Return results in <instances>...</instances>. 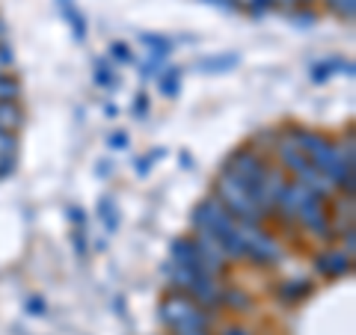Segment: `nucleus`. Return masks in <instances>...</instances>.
Listing matches in <instances>:
<instances>
[{"label":"nucleus","mask_w":356,"mask_h":335,"mask_svg":"<svg viewBox=\"0 0 356 335\" xmlns=\"http://www.w3.org/2000/svg\"><path fill=\"white\" fill-rule=\"evenodd\" d=\"M199 309H202V306H196L193 300L187 297V294H181V291H170V294L161 300V306H158L161 320H163L170 329L175 327V323H181V320H187V318H193Z\"/></svg>","instance_id":"4"},{"label":"nucleus","mask_w":356,"mask_h":335,"mask_svg":"<svg viewBox=\"0 0 356 335\" xmlns=\"http://www.w3.org/2000/svg\"><path fill=\"white\" fill-rule=\"evenodd\" d=\"M18 98H21V83L13 74L0 72V101H18Z\"/></svg>","instance_id":"17"},{"label":"nucleus","mask_w":356,"mask_h":335,"mask_svg":"<svg viewBox=\"0 0 356 335\" xmlns=\"http://www.w3.org/2000/svg\"><path fill=\"white\" fill-rule=\"evenodd\" d=\"M220 306H226L229 311H250L252 309V300H250V294H243L241 288H222L220 291Z\"/></svg>","instance_id":"11"},{"label":"nucleus","mask_w":356,"mask_h":335,"mask_svg":"<svg viewBox=\"0 0 356 335\" xmlns=\"http://www.w3.org/2000/svg\"><path fill=\"white\" fill-rule=\"evenodd\" d=\"M98 217H102L104 229L110 234L119 229V208H116V199L113 196H102V199H98Z\"/></svg>","instance_id":"14"},{"label":"nucleus","mask_w":356,"mask_h":335,"mask_svg":"<svg viewBox=\"0 0 356 335\" xmlns=\"http://www.w3.org/2000/svg\"><path fill=\"white\" fill-rule=\"evenodd\" d=\"M297 3H312V0H297Z\"/></svg>","instance_id":"35"},{"label":"nucleus","mask_w":356,"mask_h":335,"mask_svg":"<svg viewBox=\"0 0 356 335\" xmlns=\"http://www.w3.org/2000/svg\"><path fill=\"white\" fill-rule=\"evenodd\" d=\"M332 72H348V74H353V63H344L341 57H332L327 63L312 65V83H327Z\"/></svg>","instance_id":"9"},{"label":"nucleus","mask_w":356,"mask_h":335,"mask_svg":"<svg viewBox=\"0 0 356 335\" xmlns=\"http://www.w3.org/2000/svg\"><path fill=\"white\" fill-rule=\"evenodd\" d=\"M294 222H300V226H303L306 231H312V234L332 238V231H330V214H327V208H324V199H318V196H312L309 202L297 211Z\"/></svg>","instance_id":"3"},{"label":"nucleus","mask_w":356,"mask_h":335,"mask_svg":"<svg viewBox=\"0 0 356 335\" xmlns=\"http://www.w3.org/2000/svg\"><path fill=\"white\" fill-rule=\"evenodd\" d=\"M330 13H336L339 18L344 21H353V13H356V0H324Z\"/></svg>","instance_id":"20"},{"label":"nucleus","mask_w":356,"mask_h":335,"mask_svg":"<svg viewBox=\"0 0 356 335\" xmlns=\"http://www.w3.org/2000/svg\"><path fill=\"white\" fill-rule=\"evenodd\" d=\"M57 6L63 9V15L65 21L72 24V33H74V39H86V18L77 13V6H74V0H57Z\"/></svg>","instance_id":"12"},{"label":"nucleus","mask_w":356,"mask_h":335,"mask_svg":"<svg viewBox=\"0 0 356 335\" xmlns=\"http://www.w3.org/2000/svg\"><path fill=\"white\" fill-rule=\"evenodd\" d=\"M291 21L294 24H315V13H294Z\"/></svg>","instance_id":"32"},{"label":"nucleus","mask_w":356,"mask_h":335,"mask_svg":"<svg viewBox=\"0 0 356 335\" xmlns=\"http://www.w3.org/2000/svg\"><path fill=\"white\" fill-rule=\"evenodd\" d=\"M350 255L341 252V250H324L315 255V270L324 276V279H341L350 273Z\"/></svg>","instance_id":"5"},{"label":"nucleus","mask_w":356,"mask_h":335,"mask_svg":"<svg viewBox=\"0 0 356 335\" xmlns=\"http://www.w3.org/2000/svg\"><path fill=\"white\" fill-rule=\"evenodd\" d=\"M110 57H113L116 63L131 65V63H134V51H131L128 42H113V44H110Z\"/></svg>","instance_id":"22"},{"label":"nucleus","mask_w":356,"mask_h":335,"mask_svg":"<svg viewBox=\"0 0 356 335\" xmlns=\"http://www.w3.org/2000/svg\"><path fill=\"white\" fill-rule=\"evenodd\" d=\"M128 142H131V137H128L125 131H113V133L107 137V146H110V149H116V152H125V149H128Z\"/></svg>","instance_id":"25"},{"label":"nucleus","mask_w":356,"mask_h":335,"mask_svg":"<svg viewBox=\"0 0 356 335\" xmlns=\"http://www.w3.org/2000/svg\"><path fill=\"white\" fill-rule=\"evenodd\" d=\"M276 294H280L282 300H288V303H294V300H303V297H309L312 294V282H306V279H294V282H285V285H280L276 288Z\"/></svg>","instance_id":"15"},{"label":"nucleus","mask_w":356,"mask_h":335,"mask_svg":"<svg viewBox=\"0 0 356 335\" xmlns=\"http://www.w3.org/2000/svg\"><path fill=\"white\" fill-rule=\"evenodd\" d=\"M69 220L74 222L77 229H86V211L83 208H77V205H72L69 208Z\"/></svg>","instance_id":"27"},{"label":"nucleus","mask_w":356,"mask_h":335,"mask_svg":"<svg viewBox=\"0 0 356 335\" xmlns=\"http://www.w3.org/2000/svg\"><path fill=\"white\" fill-rule=\"evenodd\" d=\"M44 309H48V306H44L42 297H30L27 300V315H44Z\"/></svg>","instance_id":"28"},{"label":"nucleus","mask_w":356,"mask_h":335,"mask_svg":"<svg viewBox=\"0 0 356 335\" xmlns=\"http://www.w3.org/2000/svg\"><path fill=\"white\" fill-rule=\"evenodd\" d=\"M95 170H98V178H110V175H113V163H110V161H98Z\"/></svg>","instance_id":"31"},{"label":"nucleus","mask_w":356,"mask_h":335,"mask_svg":"<svg viewBox=\"0 0 356 335\" xmlns=\"http://www.w3.org/2000/svg\"><path fill=\"white\" fill-rule=\"evenodd\" d=\"M13 65H15V51L9 48L6 42H0V72L9 74L13 72Z\"/></svg>","instance_id":"24"},{"label":"nucleus","mask_w":356,"mask_h":335,"mask_svg":"<svg viewBox=\"0 0 356 335\" xmlns=\"http://www.w3.org/2000/svg\"><path fill=\"white\" fill-rule=\"evenodd\" d=\"M220 335H252L247 327H241V323H229V327H222Z\"/></svg>","instance_id":"30"},{"label":"nucleus","mask_w":356,"mask_h":335,"mask_svg":"<svg viewBox=\"0 0 356 335\" xmlns=\"http://www.w3.org/2000/svg\"><path fill=\"white\" fill-rule=\"evenodd\" d=\"M95 86H102V89H116V86H119L113 69H110L104 60H102V63H95Z\"/></svg>","instance_id":"19"},{"label":"nucleus","mask_w":356,"mask_h":335,"mask_svg":"<svg viewBox=\"0 0 356 335\" xmlns=\"http://www.w3.org/2000/svg\"><path fill=\"white\" fill-rule=\"evenodd\" d=\"M0 42H6V21L0 18Z\"/></svg>","instance_id":"34"},{"label":"nucleus","mask_w":356,"mask_h":335,"mask_svg":"<svg viewBox=\"0 0 356 335\" xmlns=\"http://www.w3.org/2000/svg\"><path fill=\"white\" fill-rule=\"evenodd\" d=\"M241 57L238 54H217V57H205L196 63V72L202 74H226L229 69H238Z\"/></svg>","instance_id":"8"},{"label":"nucleus","mask_w":356,"mask_h":335,"mask_svg":"<svg viewBox=\"0 0 356 335\" xmlns=\"http://www.w3.org/2000/svg\"><path fill=\"white\" fill-rule=\"evenodd\" d=\"M140 42L146 44V48H152L149 54H154V57H163V60H166V57L172 54V42L163 39V36H152V33H143Z\"/></svg>","instance_id":"16"},{"label":"nucleus","mask_w":356,"mask_h":335,"mask_svg":"<svg viewBox=\"0 0 356 335\" xmlns=\"http://www.w3.org/2000/svg\"><path fill=\"white\" fill-rule=\"evenodd\" d=\"M86 240H89V238H86V231H83V229H74V231H72V243H74V252L81 255V259H83V255L89 252V243H86Z\"/></svg>","instance_id":"26"},{"label":"nucleus","mask_w":356,"mask_h":335,"mask_svg":"<svg viewBox=\"0 0 356 335\" xmlns=\"http://www.w3.org/2000/svg\"><path fill=\"white\" fill-rule=\"evenodd\" d=\"M276 152H280V158H282V163H285V170L291 172L294 178H300L303 172H309L312 170V163H309V158L303 152H300L294 142H288V140H280V146H276Z\"/></svg>","instance_id":"7"},{"label":"nucleus","mask_w":356,"mask_h":335,"mask_svg":"<svg viewBox=\"0 0 356 335\" xmlns=\"http://www.w3.org/2000/svg\"><path fill=\"white\" fill-rule=\"evenodd\" d=\"M238 231L243 238V247H247V255L243 259H250L261 267H270L282 259V247L280 240L273 238V234H267L261 226H250V222H238Z\"/></svg>","instance_id":"2"},{"label":"nucleus","mask_w":356,"mask_h":335,"mask_svg":"<svg viewBox=\"0 0 356 335\" xmlns=\"http://www.w3.org/2000/svg\"><path fill=\"white\" fill-rule=\"evenodd\" d=\"M146 110H149V95L140 92V95H137V104H134V116L143 119V116H146Z\"/></svg>","instance_id":"29"},{"label":"nucleus","mask_w":356,"mask_h":335,"mask_svg":"<svg viewBox=\"0 0 356 335\" xmlns=\"http://www.w3.org/2000/svg\"><path fill=\"white\" fill-rule=\"evenodd\" d=\"M163 158H166V149H158V152L152 149V152H146V154H143V158H140L137 163H134V170H137V175H140V178H146L152 166L158 163V161H163Z\"/></svg>","instance_id":"18"},{"label":"nucleus","mask_w":356,"mask_h":335,"mask_svg":"<svg viewBox=\"0 0 356 335\" xmlns=\"http://www.w3.org/2000/svg\"><path fill=\"white\" fill-rule=\"evenodd\" d=\"M24 110H21L18 101H0V128L3 131H18L21 125H24Z\"/></svg>","instance_id":"10"},{"label":"nucleus","mask_w":356,"mask_h":335,"mask_svg":"<svg viewBox=\"0 0 356 335\" xmlns=\"http://www.w3.org/2000/svg\"><path fill=\"white\" fill-rule=\"evenodd\" d=\"M161 69H163V57H154V54H149V60L143 63L140 74L146 77V81H152V77H158V74H161Z\"/></svg>","instance_id":"23"},{"label":"nucleus","mask_w":356,"mask_h":335,"mask_svg":"<svg viewBox=\"0 0 356 335\" xmlns=\"http://www.w3.org/2000/svg\"><path fill=\"white\" fill-rule=\"evenodd\" d=\"M119 113V107L116 104H104V116H110V119H113Z\"/></svg>","instance_id":"33"},{"label":"nucleus","mask_w":356,"mask_h":335,"mask_svg":"<svg viewBox=\"0 0 356 335\" xmlns=\"http://www.w3.org/2000/svg\"><path fill=\"white\" fill-rule=\"evenodd\" d=\"M15 149H18V137L13 131L0 128V158H15Z\"/></svg>","instance_id":"21"},{"label":"nucleus","mask_w":356,"mask_h":335,"mask_svg":"<svg viewBox=\"0 0 356 335\" xmlns=\"http://www.w3.org/2000/svg\"><path fill=\"white\" fill-rule=\"evenodd\" d=\"M158 89L163 98H178V92H181V69H166L163 74H158Z\"/></svg>","instance_id":"13"},{"label":"nucleus","mask_w":356,"mask_h":335,"mask_svg":"<svg viewBox=\"0 0 356 335\" xmlns=\"http://www.w3.org/2000/svg\"><path fill=\"white\" fill-rule=\"evenodd\" d=\"M214 196L220 199L222 205H226V211L232 217H235L238 222H250V226H261L264 214L259 208H255L252 196L247 193V187H243L238 178H232L229 172H220L217 184H214Z\"/></svg>","instance_id":"1"},{"label":"nucleus","mask_w":356,"mask_h":335,"mask_svg":"<svg viewBox=\"0 0 356 335\" xmlns=\"http://www.w3.org/2000/svg\"><path fill=\"white\" fill-rule=\"evenodd\" d=\"M170 255H172L170 261L202 273V267H199V250H196V240H193V238H175V240L170 243Z\"/></svg>","instance_id":"6"}]
</instances>
